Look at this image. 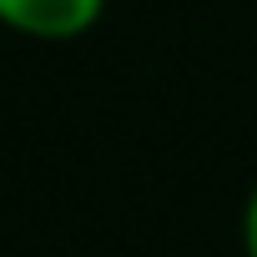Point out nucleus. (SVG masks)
Listing matches in <instances>:
<instances>
[{
	"label": "nucleus",
	"mask_w": 257,
	"mask_h": 257,
	"mask_svg": "<svg viewBox=\"0 0 257 257\" xmlns=\"http://www.w3.org/2000/svg\"><path fill=\"white\" fill-rule=\"evenodd\" d=\"M106 16V0H0V26L31 41H76Z\"/></svg>",
	"instance_id": "obj_1"
},
{
	"label": "nucleus",
	"mask_w": 257,
	"mask_h": 257,
	"mask_svg": "<svg viewBox=\"0 0 257 257\" xmlns=\"http://www.w3.org/2000/svg\"><path fill=\"white\" fill-rule=\"evenodd\" d=\"M242 252L257 257V187L247 192V207H242Z\"/></svg>",
	"instance_id": "obj_2"
}]
</instances>
